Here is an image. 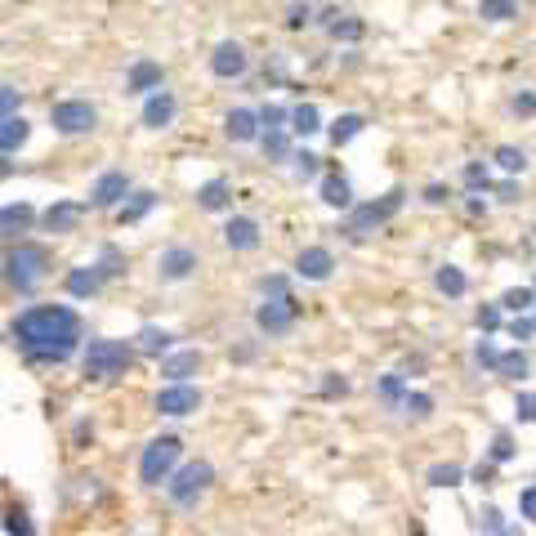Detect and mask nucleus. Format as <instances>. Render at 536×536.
Wrapping results in <instances>:
<instances>
[{
	"label": "nucleus",
	"instance_id": "nucleus-18",
	"mask_svg": "<svg viewBox=\"0 0 536 536\" xmlns=\"http://www.w3.org/2000/svg\"><path fill=\"white\" fill-rule=\"evenodd\" d=\"M255 121H260V117H255V112L233 108V112H228V121H224V126H228V139H237V143H251V139H255Z\"/></svg>",
	"mask_w": 536,
	"mask_h": 536
},
{
	"label": "nucleus",
	"instance_id": "nucleus-44",
	"mask_svg": "<svg viewBox=\"0 0 536 536\" xmlns=\"http://www.w3.org/2000/svg\"><path fill=\"white\" fill-rule=\"evenodd\" d=\"M344 389H349V380H327V385H322V394H327V398H335V394H344Z\"/></svg>",
	"mask_w": 536,
	"mask_h": 536
},
{
	"label": "nucleus",
	"instance_id": "nucleus-13",
	"mask_svg": "<svg viewBox=\"0 0 536 536\" xmlns=\"http://www.w3.org/2000/svg\"><path fill=\"white\" fill-rule=\"evenodd\" d=\"M193 268H197V251H188V246H170V251L161 255V277H166V282H184Z\"/></svg>",
	"mask_w": 536,
	"mask_h": 536
},
{
	"label": "nucleus",
	"instance_id": "nucleus-45",
	"mask_svg": "<svg viewBox=\"0 0 536 536\" xmlns=\"http://www.w3.org/2000/svg\"><path fill=\"white\" fill-rule=\"evenodd\" d=\"M260 121H264L268 130H277V121H282V108H264V112H260Z\"/></svg>",
	"mask_w": 536,
	"mask_h": 536
},
{
	"label": "nucleus",
	"instance_id": "nucleus-5",
	"mask_svg": "<svg viewBox=\"0 0 536 536\" xmlns=\"http://www.w3.org/2000/svg\"><path fill=\"white\" fill-rule=\"evenodd\" d=\"M210 483H215V469H210L206 461H193V465H184V469H179V474L166 483V496L179 505V510H193L201 496L210 492Z\"/></svg>",
	"mask_w": 536,
	"mask_h": 536
},
{
	"label": "nucleus",
	"instance_id": "nucleus-7",
	"mask_svg": "<svg viewBox=\"0 0 536 536\" xmlns=\"http://www.w3.org/2000/svg\"><path fill=\"white\" fill-rule=\"evenodd\" d=\"M50 121H54V130H59V134H90L99 117H94L90 103L67 99V103H54V108H50Z\"/></svg>",
	"mask_w": 536,
	"mask_h": 536
},
{
	"label": "nucleus",
	"instance_id": "nucleus-9",
	"mask_svg": "<svg viewBox=\"0 0 536 536\" xmlns=\"http://www.w3.org/2000/svg\"><path fill=\"white\" fill-rule=\"evenodd\" d=\"M331 268H335V260H331V251H322V246H309V251L295 255V273L309 277V282H327Z\"/></svg>",
	"mask_w": 536,
	"mask_h": 536
},
{
	"label": "nucleus",
	"instance_id": "nucleus-3",
	"mask_svg": "<svg viewBox=\"0 0 536 536\" xmlns=\"http://www.w3.org/2000/svg\"><path fill=\"white\" fill-rule=\"evenodd\" d=\"M179 456H184V443H179L175 434L152 438V443L143 447V456H139V483H143V487L170 483V469L179 465Z\"/></svg>",
	"mask_w": 536,
	"mask_h": 536
},
{
	"label": "nucleus",
	"instance_id": "nucleus-47",
	"mask_svg": "<svg viewBox=\"0 0 536 536\" xmlns=\"http://www.w3.org/2000/svg\"><path fill=\"white\" fill-rule=\"evenodd\" d=\"M510 335H514V340H528V335H532V322H514Z\"/></svg>",
	"mask_w": 536,
	"mask_h": 536
},
{
	"label": "nucleus",
	"instance_id": "nucleus-19",
	"mask_svg": "<svg viewBox=\"0 0 536 536\" xmlns=\"http://www.w3.org/2000/svg\"><path fill=\"white\" fill-rule=\"evenodd\" d=\"M434 286H438L443 295H452V300H456V295H465V291H469V277H465L456 264H443V268L434 273Z\"/></svg>",
	"mask_w": 536,
	"mask_h": 536
},
{
	"label": "nucleus",
	"instance_id": "nucleus-34",
	"mask_svg": "<svg viewBox=\"0 0 536 536\" xmlns=\"http://www.w3.org/2000/svg\"><path fill=\"white\" fill-rule=\"evenodd\" d=\"M496 161H501V166L510 170V175H514V170H523V166H528V157H523L519 148H496Z\"/></svg>",
	"mask_w": 536,
	"mask_h": 536
},
{
	"label": "nucleus",
	"instance_id": "nucleus-48",
	"mask_svg": "<svg viewBox=\"0 0 536 536\" xmlns=\"http://www.w3.org/2000/svg\"><path fill=\"white\" fill-rule=\"evenodd\" d=\"M0 99H5V117H14V85H5V90H0Z\"/></svg>",
	"mask_w": 536,
	"mask_h": 536
},
{
	"label": "nucleus",
	"instance_id": "nucleus-31",
	"mask_svg": "<svg viewBox=\"0 0 536 536\" xmlns=\"http://www.w3.org/2000/svg\"><path fill=\"white\" fill-rule=\"evenodd\" d=\"M291 121H295V134H313V130H318V108H309V103H304V108L291 112Z\"/></svg>",
	"mask_w": 536,
	"mask_h": 536
},
{
	"label": "nucleus",
	"instance_id": "nucleus-23",
	"mask_svg": "<svg viewBox=\"0 0 536 536\" xmlns=\"http://www.w3.org/2000/svg\"><path fill=\"white\" fill-rule=\"evenodd\" d=\"M197 201H201V210H224L228 206V184L224 179H210V184L197 193Z\"/></svg>",
	"mask_w": 536,
	"mask_h": 536
},
{
	"label": "nucleus",
	"instance_id": "nucleus-21",
	"mask_svg": "<svg viewBox=\"0 0 536 536\" xmlns=\"http://www.w3.org/2000/svg\"><path fill=\"white\" fill-rule=\"evenodd\" d=\"M23 143H27V121L5 117V130H0V148H5V157H14V148H23Z\"/></svg>",
	"mask_w": 536,
	"mask_h": 536
},
{
	"label": "nucleus",
	"instance_id": "nucleus-15",
	"mask_svg": "<svg viewBox=\"0 0 536 536\" xmlns=\"http://www.w3.org/2000/svg\"><path fill=\"white\" fill-rule=\"evenodd\" d=\"M130 193V179L126 175H121V170H108V175H103L99 179V184H94V206H117V201L121 197H126Z\"/></svg>",
	"mask_w": 536,
	"mask_h": 536
},
{
	"label": "nucleus",
	"instance_id": "nucleus-37",
	"mask_svg": "<svg viewBox=\"0 0 536 536\" xmlns=\"http://www.w3.org/2000/svg\"><path fill=\"white\" fill-rule=\"evenodd\" d=\"M514 411H519L523 425H536V394H519L514 398Z\"/></svg>",
	"mask_w": 536,
	"mask_h": 536
},
{
	"label": "nucleus",
	"instance_id": "nucleus-24",
	"mask_svg": "<svg viewBox=\"0 0 536 536\" xmlns=\"http://www.w3.org/2000/svg\"><path fill=\"white\" fill-rule=\"evenodd\" d=\"M322 201H327V206H353V193H349V184H344V179H327V184H322Z\"/></svg>",
	"mask_w": 536,
	"mask_h": 536
},
{
	"label": "nucleus",
	"instance_id": "nucleus-6",
	"mask_svg": "<svg viewBox=\"0 0 536 536\" xmlns=\"http://www.w3.org/2000/svg\"><path fill=\"white\" fill-rule=\"evenodd\" d=\"M255 327H260L264 335H286L295 327V300L286 291L264 295V304L255 309Z\"/></svg>",
	"mask_w": 536,
	"mask_h": 536
},
{
	"label": "nucleus",
	"instance_id": "nucleus-41",
	"mask_svg": "<svg viewBox=\"0 0 536 536\" xmlns=\"http://www.w3.org/2000/svg\"><path fill=\"white\" fill-rule=\"evenodd\" d=\"M505 309H528V304H532V291H505Z\"/></svg>",
	"mask_w": 536,
	"mask_h": 536
},
{
	"label": "nucleus",
	"instance_id": "nucleus-39",
	"mask_svg": "<svg viewBox=\"0 0 536 536\" xmlns=\"http://www.w3.org/2000/svg\"><path fill=\"white\" fill-rule=\"evenodd\" d=\"M478 327H483V331H496V327H501V309H496V304L478 309Z\"/></svg>",
	"mask_w": 536,
	"mask_h": 536
},
{
	"label": "nucleus",
	"instance_id": "nucleus-32",
	"mask_svg": "<svg viewBox=\"0 0 536 536\" xmlns=\"http://www.w3.org/2000/svg\"><path fill=\"white\" fill-rule=\"evenodd\" d=\"M501 376L523 380V376H528V358H523V353H505V358H501Z\"/></svg>",
	"mask_w": 536,
	"mask_h": 536
},
{
	"label": "nucleus",
	"instance_id": "nucleus-42",
	"mask_svg": "<svg viewBox=\"0 0 536 536\" xmlns=\"http://www.w3.org/2000/svg\"><path fill=\"white\" fill-rule=\"evenodd\" d=\"M519 505H523V519H536V487H528V492L519 496Z\"/></svg>",
	"mask_w": 536,
	"mask_h": 536
},
{
	"label": "nucleus",
	"instance_id": "nucleus-29",
	"mask_svg": "<svg viewBox=\"0 0 536 536\" xmlns=\"http://www.w3.org/2000/svg\"><path fill=\"white\" fill-rule=\"evenodd\" d=\"M358 130H362V117H358V112H349V117H340V121L331 126V139H335V143H344V139H353Z\"/></svg>",
	"mask_w": 536,
	"mask_h": 536
},
{
	"label": "nucleus",
	"instance_id": "nucleus-22",
	"mask_svg": "<svg viewBox=\"0 0 536 536\" xmlns=\"http://www.w3.org/2000/svg\"><path fill=\"white\" fill-rule=\"evenodd\" d=\"M99 282H103V273H94V268H72V273H67V291L72 295H94Z\"/></svg>",
	"mask_w": 536,
	"mask_h": 536
},
{
	"label": "nucleus",
	"instance_id": "nucleus-20",
	"mask_svg": "<svg viewBox=\"0 0 536 536\" xmlns=\"http://www.w3.org/2000/svg\"><path fill=\"white\" fill-rule=\"evenodd\" d=\"M76 219H81V206H72V201H59V206L45 210V228H50V233H67Z\"/></svg>",
	"mask_w": 536,
	"mask_h": 536
},
{
	"label": "nucleus",
	"instance_id": "nucleus-36",
	"mask_svg": "<svg viewBox=\"0 0 536 536\" xmlns=\"http://www.w3.org/2000/svg\"><path fill=\"white\" fill-rule=\"evenodd\" d=\"M402 407H407V411H411V416H416V420H425L429 411H434V398H429V394H411L407 402H402Z\"/></svg>",
	"mask_w": 536,
	"mask_h": 536
},
{
	"label": "nucleus",
	"instance_id": "nucleus-35",
	"mask_svg": "<svg viewBox=\"0 0 536 536\" xmlns=\"http://www.w3.org/2000/svg\"><path fill=\"white\" fill-rule=\"evenodd\" d=\"M510 456H514V438H510V434H496V438H492V461L505 465Z\"/></svg>",
	"mask_w": 536,
	"mask_h": 536
},
{
	"label": "nucleus",
	"instance_id": "nucleus-12",
	"mask_svg": "<svg viewBox=\"0 0 536 536\" xmlns=\"http://www.w3.org/2000/svg\"><path fill=\"white\" fill-rule=\"evenodd\" d=\"M224 242L233 246V251H255V246H260V224H255V219H246V215L228 219Z\"/></svg>",
	"mask_w": 536,
	"mask_h": 536
},
{
	"label": "nucleus",
	"instance_id": "nucleus-2",
	"mask_svg": "<svg viewBox=\"0 0 536 536\" xmlns=\"http://www.w3.org/2000/svg\"><path fill=\"white\" fill-rule=\"evenodd\" d=\"M134 362V349L126 340H90L85 344V376L90 380H117Z\"/></svg>",
	"mask_w": 536,
	"mask_h": 536
},
{
	"label": "nucleus",
	"instance_id": "nucleus-16",
	"mask_svg": "<svg viewBox=\"0 0 536 536\" xmlns=\"http://www.w3.org/2000/svg\"><path fill=\"white\" fill-rule=\"evenodd\" d=\"M170 117H175V99H170L166 90H157L148 103H143V126L161 130V126H170Z\"/></svg>",
	"mask_w": 536,
	"mask_h": 536
},
{
	"label": "nucleus",
	"instance_id": "nucleus-8",
	"mask_svg": "<svg viewBox=\"0 0 536 536\" xmlns=\"http://www.w3.org/2000/svg\"><path fill=\"white\" fill-rule=\"evenodd\" d=\"M201 407V389L197 385H166L157 394V411L161 416H193V411Z\"/></svg>",
	"mask_w": 536,
	"mask_h": 536
},
{
	"label": "nucleus",
	"instance_id": "nucleus-26",
	"mask_svg": "<svg viewBox=\"0 0 536 536\" xmlns=\"http://www.w3.org/2000/svg\"><path fill=\"white\" fill-rule=\"evenodd\" d=\"M139 344H143V353H166V349H170V331L143 327V331H139Z\"/></svg>",
	"mask_w": 536,
	"mask_h": 536
},
{
	"label": "nucleus",
	"instance_id": "nucleus-1",
	"mask_svg": "<svg viewBox=\"0 0 536 536\" xmlns=\"http://www.w3.org/2000/svg\"><path fill=\"white\" fill-rule=\"evenodd\" d=\"M9 335L23 344L27 362H67L81 340V318L67 304H36L9 322Z\"/></svg>",
	"mask_w": 536,
	"mask_h": 536
},
{
	"label": "nucleus",
	"instance_id": "nucleus-38",
	"mask_svg": "<svg viewBox=\"0 0 536 536\" xmlns=\"http://www.w3.org/2000/svg\"><path fill=\"white\" fill-rule=\"evenodd\" d=\"M474 358H478V367H492V371H501V353H496L487 340L478 344V353H474Z\"/></svg>",
	"mask_w": 536,
	"mask_h": 536
},
{
	"label": "nucleus",
	"instance_id": "nucleus-49",
	"mask_svg": "<svg viewBox=\"0 0 536 536\" xmlns=\"http://www.w3.org/2000/svg\"><path fill=\"white\" fill-rule=\"evenodd\" d=\"M536 108V99L532 94H523V99H514V112H532Z\"/></svg>",
	"mask_w": 536,
	"mask_h": 536
},
{
	"label": "nucleus",
	"instance_id": "nucleus-33",
	"mask_svg": "<svg viewBox=\"0 0 536 536\" xmlns=\"http://www.w3.org/2000/svg\"><path fill=\"white\" fill-rule=\"evenodd\" d=\"M483 18H514V0H483Z\"/></svg>",
	"mask_w": 536,
	"mask_h": 536
},
{
	"label": "nucleus",
	"instance_id": "nucleus-43",
	"mask_svg": "<svg viewBox=\"0 0 536 536\" xmlns=\"http://www.w3.org/2000/svg\"><path fill=\"white\" fill-rule=\"evenodd\" d=\"M264 148H268V152H273V157H282V152H286V139H282V134H277V130H268Z\"/></svg>",
	"mask_w": 536,
	"mask_h": 536
},
{
	"label": "nucleus",
	"instance_id": "nucleus-46",
	"mask_svg": "<svg viewBox=\"0 0 536 536\" xmlns=\"http://www.w3.org/2000/svg\"><path fill=\"white\" fill-rule=\"evenodd\" d=\"M295 161H300V175H313V170H318V157H309V152H300Z\"/></svg>",
	"mask_w": 536,
	"mask_h": 536
},
{
	"label": "nucleus",
	"instance_id": "nucleus-50",
	"mask_svg": "<svg viewBox=\"0 0 536 536\" xmlns=\"http://www.w3.org/2000/svg\"><path fill=\"white\" fill-rule=\"evenodd\" d=\"M501 536H523V532H519V528H505V532H501Z\"/></svg>",
	"mask_w": 536,
	"mask_h": 536
},
{
	"label": "nucleus",
	"instance_id": "nucleus-40",
	"mask_svg": "<svg viewBox=\"0 0 536 536\" xmlns=\"http://www.w3.org/2000/svg\"><path fill=\"white\" fill-rule=\"evenodd\" d=\"M152 201H157L152 193H139V201H134L130 210H121V215H126V219H139V215H148V210H152Z\"/></svg>",
	"mask_w": 536,
	"mask_h": 536
},
{
	"label": "nucleus",
	"instance_id": "nucleus-28",
	"mask_svg": "<svg viewBox=\"0 0 536 536\" xmlns=\"http://www.w3.org/2000/svg\"><path fill=\"white\" fill-rule=\"evenodd\" d=\"M5 532H9V536H36L32 519H27V510H9V514H5Z\"/></svg>",
	"mask_w": 536,
	"mask_h": 536
},
{
	"label": "nucleus",
	"instance_id": "nucleus-27",
	"mask_svg": "<svg viewBox=\"0 0 536 536\" xmlns=\"http://www.w3.org/2000/svg\"><path fill=\"white\" fill-rule=\"evenodd\" d=\"M32 224V206H5V233H23V228Z\"/></svg>",
	"mask_w": 536,
	"mask_h": 536
},
{
	"label": "nucleus",
	"instance_id": "nucleus-30",
	"mask_svg": "<svg viewBox=\"0 0 536 536\" xmlns=\"http://www.w3.org/2000/svg\"><path fill=\"white\" fill-rule=\"evenodd\" d=\"M380 398H385L389 407H398V402H407L411 394L402 389V380H398V376H385V380H380Z\"/></svg>",
	"mask_w": 536,
	"mask_h": 536
},
{
	"label": "nucleus",
	"instance_id": "nucleus-11",
	"mask_svg": "<svg viewBox=\"0 0 536 536\" xmlns=\"http://www.w3.org/2000/svg\"><path fill=\"white\" fill-rule=\"evenodd\" d=\"M398 201H402V193H389L380 206H376V201H371V206H358V210H353V233H367L371 224H385V219L398 210Z\"/></svg>",
	"mask_w": 536,
	"mask_h": 536
},
{
	"label": "nucleus",
	"instance_id": "nucleus-10",
	"mask_svg": "<svg viewBox=\"0 0 536 536\" xmlns=\"http://www.w3.org/2000/svg\"><path fill=\"white\" fill-rule=\"evenodd\" d=\"M210 72H215V76H242V72H246L242 45H237V41L215 45V54H210Z\"/></svg>",
	"mask_w": 536,
	"mask_h": 536
},
{
	"label": "nucleus",
	"instance_id": "nucleus-17",
	"mask_svg": "<svg viewBox=\"0 0 536 536\" xmlns=\"http://www.w3.org/2000/svg\"><path fill=\"white\" fill-rule=\"evenodd\" d=\"M130 90H134V94L161 90V67H157V63H148V59L134 63V67H130Z\"/></svg>",
	"mask_w": 536,
	"mask_h": 536
},
{
	"label": "nucleus",
	"instance_id": "nucleus-4",
	"mask_svg": "<svg viewBox=\"0 0 536 536\" xmlns=\"http://www.w3.org/2000/svg\"><path fill=\"white\" fill-rule=\"evenodd\" d=\"M45 268H50V255H45L41 246H14V251L5 255V277L18 295H32L36 286L45 282Z\"/></svg>",
	"mask_w": 536,
	"mask_h": 536
},
{
	"label": "nucleus",
	"instance_id": "nucleus-25",
	"mask_svg": "<svg viewBox=\"0 0 536 536\" xmlns=\"http://www.w3.org/2000/svg\"><path fill=\"white\" fill-rule=\"evenodd\" d=\"M425 478H429V487H461L465 469H461V465H434Z\"/></svg>",
	"mask_w": 536,
	"mask_h": 536
},
{
	"label": "nucleus",
	"instance_id": "nucleus-14",
	"mask_svg": "<svg viewBox=\"0 0 536 536\" xmlns=\"http://www.w3.org/2000/svg\"><path fill=\"white\" fill-rule=\"evenodd\" d=\"M201 367V353L197 349H184V353H170V358H161V376L170 380V385H184L188 376Z\"/></svg>",
	"mask_w": 536,
	"mask_h": 536
}]
</instances>
